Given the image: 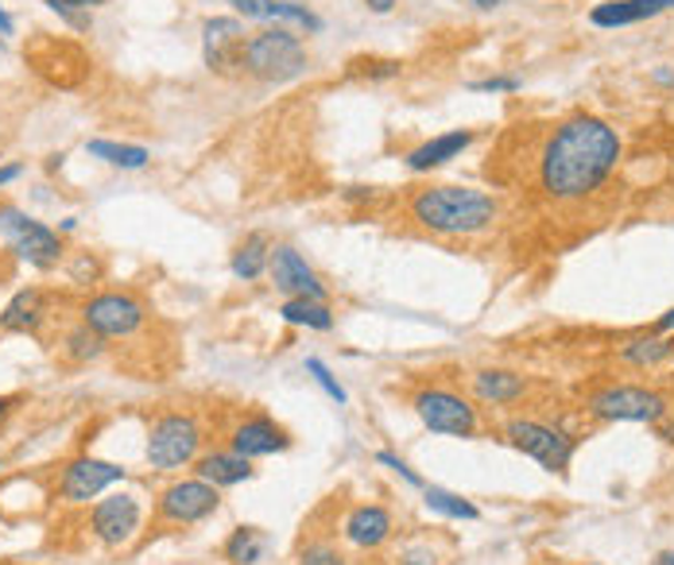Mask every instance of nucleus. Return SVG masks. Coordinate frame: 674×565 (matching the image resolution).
Wrapping results in <instances>:
<instances>
[{"mask_svg":"<svg viewBox=\"0 0 674 565\" xmlns=\"http://www.w3.org/2000/svg\"><path fill=\"white\" fill-rule=\"evenodd\" d=\"M143 318H148L143 302L128 291H101V295H94V299H86V307H82V322L105 341L132 338V333L143 326Z\"/></svg>","mask_w":674,"mask_h":565,"instance_id":"9d476101","label":"nucleus"},{"mask_svg":"<svg viewBox=\"0 0 674 565\" xmlns=\"http://www.w3.org/2000/svg\"><path fill=\"white\" fill-rule=\"evenodd\" d=\"M411 403L430 434H446V438H473L477 434V407L450 387H422Z\"/></svg>","mask_w":674,"mask_h":565,"instance_id":"1a4fd4ad","label":"nucleus"},{"mask_svg":"<svg viewBox=\"0 0 674 565\" xmlns=\"http://www.w3.org/2000/svg\"><path fill=\"white\" fill-rule=\"evenodd\" d=\"M17 32V24H12V17L4 9H0V35H12Z\"/></svg>","mask_w":674,"mask_h":565,"instance_id":"c03bdc74","label":"nucleus"},{"mask_svg":"<svg viewBox=\"0 0 674 565\" xmlns=\"http://www.w3.org/2000/svg\"><path fill=\"white\" fill-rule=\"evenodd\" d=\"M58 353H63L66 364H89V361H97V356L105 353V338H97V333L82 322V326H74V330H66Z\"/></svg>","mask_w":674,"mask_h":565,"instance_id":"bb28decb","label":"nucleus"},{"mask_svg":"<svg viewBox=\"0 0 674 565\" xmlns=\"http://www.w3.org/2000/svg\"><path fill=\"white\" fill-rule=\"evenodd\" d=\"M524 86V82L520 78H481V82H469V89H473V94H516V89Z\"/></svg>","mask_w":674,"mask_h":565,"instance_id":"f704fd0d","label":"nucleus"},{"mask_svg":"<svg viewBox=\"0 0 674 565\" xmlns=\"http://www.w3.org/2000/svg\"><path fill=\"white\" fill-rule=\"evenodd\" d=\"M271 550V539L260 531V526H237V531L225 539L222 554L229 565H260Z\"/></svg>","mask_w":674,"mask_h":565,"instance_id":"5701e85b","label":"nucleus"},{"mask_svg":"<svg viewBox=\"0 0 674 565\" xmlns=\"http://www.w3.org/2000/svg\"><path fill=\"white\" fill-rule=\"evenodd\" d=\"M279 318H283L287 326H299V330H314V333L333 330L330 302H318V299H287L283 307H279Z\"/></svg>","mask_w":674,"mask_h":565,"instance_id":"b1692460","label":"nucleus"},{"mask_svg":"<svg viewBox=\"0 0 674 565\" xmlns=\"http://www.w3.org/2000/svg\"><path fill=\"white\" fill-rule=\"evenodd\" d=\"M469 4H473V9H481V12H492V9H500L504 0H469Z\"/></svg>","mask_w":674,"mask_h":565,"instance_id":"a18cd8bd","label":"nucleus"},{"mask_svg":"<svg viewBox=\"0 0 674 565\" xmlns=\"http://www.w3.org/2000/svg\"><path fill=\"white\" fill-rule=\"evenodd\" d=\"M271 20L279 28H299L307 35L322 32V17H318L310 4H299V0H271Z\"/></svg>","mask_w":674,"mask_h":565,"instance_id":"c85d7f7f","label":"nucleus"},{"mask_svg":"<svg viewBox=\"0 0 674 565\" xmlns=\"http://www.w3.org/2000/svg\"><path fill=\"white\" fill-rule=\"evenodd\" d=\"M86 156L101 159L109 167H120V171H140L148 167L151 151L140 148V143H117V140H86Z\"/></svg>","mask_w":674,"mask_h":565,"instance_id":"393cba45","label":"nucleus"},{"mask_svg":"<svg viewBox=\"0 0 674 565\" xmlns=\"http://www.w3.org/2000/svg\"><path fill=\"white\" fill-rule=\"evenodd\" d=\"M89 531L101 546L120 550L140 531V500L128 492H113L89 508Z\"/></svg>","mask_w":674,"mask_h":565,"instance_id":"f8f14e48","label":"nucleus"},{"mask_svg":"<svg viewBox=\"0 0 674 565\" xmlns=\"http://www.w3.org/2000/svg\"><path fill=\"white\" fill-rule=\"evenodd\" d=\"M422 503H427L435 515H446V519H466V523H473V519H481V511H477V503H469L466 495L458 492H446V488H422Z\"/></svg>","mask_w":674,"mask_h":565,"instance_id":"cd10ccee","label":"nucleus"},{"mask_svg":"<svg viewBox=\"0 0 674 565\" xmlns=\"http://www.w3.org/2000/svg\"><path fill=\"white\" fill-rule=\"evenodd\" d=\"M651 565H674V550H663V554H659Z\"/></svg>","mask_w":674,"mask_h":565,"instance_id":"49530a36","label":"nucleus"},{"mask_svg":"<svg viewBox=\"0 0 674 565\" xmlns=\"http://www.w3.org/2000/svg\"><path fill=\"white\" fill-rule=\"evenodd\" d=\"M47 295L40 287H24L9 299V307L0 310V330L4 333H40V326L47 322Z\"/></svg>","mask_w":674,"mask_h":565,"instance_id":"aec40b11","label":"nucleus"},{"mask_svg":"<svg viewBox=\"0 0 674 565\" xmlns=\"http://www.w3.org/2000/svg\"><path fill=\"white\" fill-rule=\"evenodd\" d=\"M396 565H438V554L430 546H411V550H404V554H399Z\"/></svg>","mask_w":674,"mask_h":565,"instance_id":"e433bc0d","label":"nucleus"},{"mask_svg":"<svg viewBox=\"0 0 674 565\" xmlns=\"http://www.w3.org/2000/svg\"><path fill=\"white\" fill-rule=\"evenodd\" d=\"M222 508V488L210 480H171L163 492L156 495V523L159 526H194L206 523Z\"/></svg>","mask_w":674,"mask_h":565,"instance_id":"423d86ee","label":"nucleus"},{"mask_svg":"<svg viewBox=\"0 0 674 565\" xmlns=\"http://www.w3.org/2000/svg\"><path fill=\"white\" fill-rule=\"evenodd\" d=\"M0 233L9 241V248L17 252L24 264L40 267V271H51V267L63 264V236L55 228H47L43 221L28 217L24 210L17 205H0Z\"/></svg>","mask_w":674,"mask_h":565,"instance_id":"39448f33","label":"nucleus"},{"mask_svg":"<svg viewBox=\"0 0 674 565\" xmlns=\"http://www.w3.org/2000/svg\"><path fill=\"white\" fill-rule=\"evenodd\" d=\"M671 356H674V341L659 338V333H651V338H632L628 345H620V361L635 364V369H655V364L671 361Z\"/></svg>","mask_w":674,"mask_h":565,"instance_id":"a878e982","label":"nucleus"},{"mask_svg":"<svg viewBox=\"0 0 674 565\" xmlns=\"http://www.w3.org/2000/svg\"><path fill=\"white\" fill-rule=\"evenodd\" d=\"M295 565H350V557L333 546V542L314 539V542H307V546L299 550V562H295Z\"/></svg>","mask_w":674,"mask_h":565,"instance_id":"7c9ffc66","label":"nucleus"},{"mask_svg":"<svg viewBox=\"0 0 674 565\" xmlns=\"http://www.w3.org/2000/svg\"><path fill=\"white\" fill-rule=\"evenodd\" d=\"M361 66H368V71H365V78H396V74H399V63H396V58H384V63H361Z\"/></svg>","mask_w":674,"mask_h":565,"instance_id":"4c0bfd02","label":"nucleus"},{"mask_svg":"<svg viewBox=\"0 0 674 565\" xmlns=\"http://www.w3.org/2000/svg\"><path fill=\"white\" fill-rule=\"evenodd\" d=\"M97 275H101V264H97L89 252H82V256L71 264V279L74 282H89V279H97Z\"/></svg>","mask_w":674,"mask_h":565,"instance_id":"c9c22d12","label":"nucleus"},{"mask_svg":"<svg viewBox=\"0 0 674 565\" xmlns=\"http://www.w3.org/2000/svg\"><path fill=\"white\" fill-rule=\"evenodd\" d=\"M396 534V519L384 503H357L350 515L342 519V539L353 550H381Z\"/></svg>","mask_w":674,"mask_h":565,"instance_id":"dca6fc26","label":"nucleus"},{"mask_svg":"<svg viewBox=\"0 0 674 565\" xmlns=\"http://www.w3.org/2000/svg\"><path fill=\"white\" fill-rule=\"evenodd\" d=\"M117 480H125V469L101 457H74L58 477V500L63 503H89L101 492H109Z\"/></svg>","mask_w":674,"mask_h":565,"instance_id":"ddd939ff","label":"nucleus"},{"mask_svg":"<svg viewBox=\"0 0 674 565\" xmlns=\"http://www.w3.org/2000/svg\"><path fill=\"white\" fill-rule=\"evenodd\" d=\"M12 407H17V395H0V426L9 423V415H12Z\"/></svg>","mask_w":674,"mask_h":565,"instance_id":"a19ab883","label":"nucleus"},{"mask_svg":"<svg viewBox=\"0 0 674 565\" xmlns=\"http://www.w3.org/2000/svg\"><path fill=\"white\" fill-rule=\"evenodd\" d=\"M206 441V426L191 411H167L148 426V446L143 457L156 472H175L183 465H194Z\"/></svg>","mask_w":674,"mask_h":565,"instance_id":"20e7f679","label":"nucleus"},{"mask_svg":"<svg viewBox=\"0 0 674 565\" xmlns=\"http://www.w3.org/2000/svg\"><path fill=\"white\" fill-rule=\"evenodd\" d=\"M74 225H78V221H74V217H63V225H58V233H74Z\"/></svg>","mask_w":674,"mask_h":565,"instance_id":"de8ad7c7","label":"nucleus"},{"mask_svg":"<svg viewBox=\"0 0 674 565\" xmlns=\"http://www.w3.org/2000/svg\"><path fill=\"white\" fill-rule=\"evenodd\" d=\"M504 438L520 449V454L535 457L547 472H566L574 461V449H578V438H570L566 430L550 423H539V418H512L504 426Z\"/></svg>","mask_w":674,"mask_h":565,"instance_id":"0eeeda50","label":"nucleus"},{"mask_svg":"<svg viewBox=\"0 0 674 565\" xmlns=\"http://www.w3.org/2000/svg\"><path fill=\"white\" fill-rule=\"evenodd\" d=\"M268 275L276 282V291L287 295V299H318L325 302V282L314 267L302 259V252H295L291 244H276L271 248V264H268Z\"/></svg>","mask_w":674,"mask_h":565,"instance_id":"4468645a","label":"nucleus"},{"mask_svg":"<svg viewBox=\"0 0 674 565\" xmlns=\"http://www.w3.org/2000/svg\"><path fill=\"white\" fill-rule=\"evenodd\" d=\"M620 156H624V143H620L617 128L601 117L578 113V117L563 120L543 143L539 190L558 205L586 202L612 179Z\"/></svg>","mask_w":674,"mask_h":565,"instance_id":"f257e3e1","label":"nucleus"},{"mask_svg":"<svg viewBox=\"0 0 674 565\" xmlns=\"http://www.w3.org/2000/svg\"><path fill=\"white\" fill-rule=\"evenodd\" d=\"M245 20L240 17H210L202 24V63L210 74L233 78L240 74V58H245Z\"/></svg>","mask_w":674,"mask_h":565,"instance_id":"9b49d317","label":"nucleus"},{"mask_svg":"<svg viewBox=\"0 0 674 565\" xmlns=\"http://www.w3.org/2000/svg\"><path fill=\"white\" fill-rule=\"evenodd\" d=\"M469 143H473V128H453V132L430 136L427 143L411 148L404 156V163L411 174H430V171H438V167H446V163H453V159L466 156Z\"/></svg>","mask_w":674,"mask_h":565,"instance_id":"f3484780","label":"nucleus"},{"mask_svg":"<svg viewBox=\"0 0 674 565\" xmlns=\"http://www.w3.org/2000/svg\"><path fill=\"white\" fill-rule=\"evenodd\" d=\"M307 372H310V380H314V384L322 387V392L330 395L333 403H338V407H345V403H350V392L338 384V376L325 369V361H318V356H307Z\"/></svg>","mask_w":674,"mask_h":565,"instance_id":"2f4dec72","label":"nucleus"},{"mask_svg":"<svg viewBox=\"0 0 674 565\" xmlns=\"http://www.w3.org/2000/svg\"><path fill=\"white\" fill-rule=\"evenodd\" d=\"M24 171H28L24 163H4V167H0V190L12 186L17 179H24Z\"/></svg>","mask_w":674,"mask_h":565,"instance_id":"58836bf2","label":"nucleus"},{"mask_svg":"<svg viewBox=\"0 0 674 565\" xmlns=\"http://www.w3.org/2000/svg\"><path fill=\"white\" fill-rule=\"evenodd\" d=\"M271 248H276V244H271L264 233H248L245 241L237 244V252H233L229 271L237 275L240 282H256V279H260V275H268Z\"/></svg>","mask_w":674,"mask_h":565,"instance_id":"4be33fe9","label":"nucleus"},{"mask_svg":"<svg viewBox=\"0 0 674 565\" xmlns=\"http://www.w3.org/2000/svg\"><path fill=\"white\" fill-rule=\"evenodd\" d=\"M655 333H674V310H666L663 318L655 322Z\"/></svg>","mask_w":674,"mask_h":565,"instance_id":"37998d69","label":"nucleus"},{"mask_svg":"<svg viewBox=\"0 0 674 565\" xmlns=\"http://www.w3.org/2000/svg\"><path fill=\"white\" fill-rule=\"evenodd\" d=\"M233 4L240 20H260V24H271V0H225Z\"/></svg>","mask_w":674,"mask_h":565,"instance_id":"72a5a7b5","label":"nucleus"},{"mask_svg":"<svg viewBox=\"0 0 674 565\" xmlns=\"http://www.w3.org/2000/svg\"><path fill=\"white\" fill-rule=\"evenodd\" d=\"M399 0H365V9L368 12H376V17H388L392 9H396Z\"/></svg>","mask_w":674,"mask_h":565,"instance_id":"ea45409f","label":"nucleus"},{"mask_svg":"<svg viewBox=\"0 0 674 565\" xmlns=\"http://www.w3.org/2000/svg\"><path fill=\"white\" fill-rule=\"evenodd\" d=\"M376 465H384V469H392L399 480H404V484H411V488H427V484H422V477H419V472H415L407 461H399L396 454H388V449H381V454H376Z\"/></svg>","mask_w":674,"mask_h":565,"instance_id":"473e14b6","label":"nucleus"},{"mask_svg":"<svg viewBox=\"0 0 674 565\" xmlns=\"http://www.w3.org/2000/svg\"><path fill=\"white\" fill-rule=\"evenodd\" d=\"M589 415L601 423H659L666 415V395L635 384H612L589 395Z\"/></svg>","mask_w":674,"mask_h":565,"instance_id":"6e6552de","label":"nucleus"},{"mask_svg":"<svg viewBox=\"0 0 674 565\" xmlns=\"http://www.w3.org/2000/svg\"><path fill=\"white\" fill-rule=\"evenodd\" d=\"M411 221L435 236H477L496 221L500 205L473 186H427L411 198Z\"/></svg>","mask_w":674,"mask_h":565,"instance_id":"f03ea898","label":"nucleus"},{"mask_svg":"<svg viewBox=\"0 0 674 565\" xmlns=\"http://www.w3.org/2000/svg\"><path fill=\"white\" fill-rule=\"evenodd\" d=\"M651 82H655V86H674V71H666V66H659V71L651 74Z\"/></svg>","mask_w":674,"mask_h":565,"instance_id":"79ce46f5","label":"nucleus"},{"mask_svg":"<svg viewBox=\"0 0 674 565\" xmlns=\"http://www.w3.org/2000/svg\"><path fill=\"white\" fill-rule=\"evenodd\" d=\"M674 9V0H605L589 9V24L601 32H617V28H632L643 20H655Z\"/></svg>","mask_w":674,"mask_h":565,"instance_id":"a211bd4d","label":"nucleus"},{"mask_svg":"<svg viewBox=\"0 0 674 565\" xmlns=\"http://www.w3.org/2000/svg\"><path fill=\"white\" fill-rule=\"evenodd\" d=\"M527 392V380L520 372L509 369H481L473 372V395L489 407H509V403L524 399Z\"/></svg>","mask_w":674,"mask_h":565,"instance_id":"412c9836","label":"nucleus"},{"mask_svg":"<svg viewBox=\"0 0 674 565\" xmlns=\"http://www.w3.org/2000/svg\"><path fill=\"white\" fill-rule=\"evenodd\" d=\"M310 66L307 43L291 32V28H264V32L248 35L245 58H240V74L268 86H283V82L302 78Z\"/></svg>","mask_w":674,"mask_h":565,"instance_id":"7ed1b4c3","label":"nucleus"},{"mask_svg":"<svg viewBox=\"0 0 674 565\" xmlns=\"http://www.w3.org/2000/svg\"><path fill=\"white\" fill-rule=\"evenodd\" d=\"M0 469H4V461H0Z\"/></svg>","mask_w":674,"mask_h":565,"instance_id":"09e8293b","label":"nucleus"},{"mask_svg":"<svg viewBox=\"0 0 674 565\" xmlns=\"http://www.w3.org/2000/svg\"><path fill=\"white\" fill-rule=\"evenodd\" d=\"M194 472H199L202 480H210L214 488H237L256 477L253 461L240 457L237 449H210V454H199Z\"/></svg>","mask_w":674,"mask_h":565,"instance_id":"6ab92c4d","label":"nucleus"},{"mask_svg":"<svg viewBox=\"0 0 674 565\" xmlns=\"http://www.w3.org/2000/svg\"><path fill=\"white\" fill-rule=\"evenodd\" d=\"M229 449H237V454L248 457V461H256V457H276V454H283V449H291V434H287L271 415H248L233 426Z\"/></svg>","mask_w":674,"mask_h":565,"instance_id":"2eb2a0df","label":"nucleus"},{"mask_svg":"<svg viewBox=\"0 0 674 565\" xmlns=\"http://www.w3.org/2000/svg\"><path fill=\"white\" fill-rule=\"evenodd\" d=\"M43 4H47L55 17H63L74 32H86V28H89V9L109 4V0H43Z\"/></svg>","mask_w":674,"mask_h":565,"instance_id":"c756f323","label":"nucleus"}]
</instances>
